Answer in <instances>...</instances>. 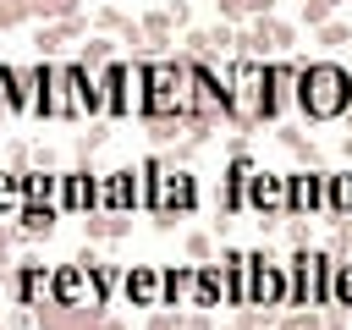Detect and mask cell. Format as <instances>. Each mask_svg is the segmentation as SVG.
Here are the masks:
<instances>
[{
	"label": "cell",
	"mask_w": 352,
	"mask_h": 330,
	"mask_svg": "<svg viewBox=\"0 0 352 330\" xmlns=\"http://www.w3.org/2000/svg\"><path fill=\"white\" fill-rule=\"evenodd\" d=\"M336 220H352V170H330V209Z\"/></svg>",
	"instance_id": "obj_23"
},
{
	"label": "cell",
	"mask_w": 352,
	"mask_h": 330,
	"mask_svg": "<svg viewBox=\"0 0 352 330\" xmlns=\"http://www.w3.org/2000/svg\"><path fill=\"white\" fill-rule=\"evenodd\" d=\"M341 0H302V22L308 28H319V22H330V11H336Z\"/></svg>",
	"instance_id": "obj_30"
},
{
	"label": "cell",
	"mask_w": 352,
	"mask_h": 330,
	"mask_svg": "<svg viewBox=\"0 0 352 330\" xmlns=\"http://www.w3.org/2000/svg\"><path fill=\"white\" fill-rule=\"evenodd\" d=\"M50 302L55 308H94V275H88V264H60L55 275H50Z\"/></svg>",
	"instance_id": "obj_14"
},
{
	"label": "cell",
	"mask_w": 352,
	"mask_h": 330,
	"mask_svg": "<svg viewBox=\"0 0 352 330\" xmlns=\"http://www.w3.org/2000/svg\"><path fill=\"white\" fill-rule=\"evenodd\" d=\"M94 209H99V176L60 170V214H94Z\"/></svg>",
	"instance_id": "obj_17"
},
{
	"label": "cell",
	"mask_w": 352,
	"mask_h": 330,
	"mask_svg": "<svg viewBox=\"0 0 352 330\" xmlns=\"http://www.w3.org/2000/svg\"><path fill=\"white\" fill-rule=\"evenodd\" d=\"M16 236H22V231H6V226H0V264H6V253H11V242H16Z\"/></svg>",
	"instance_id": "obj_37"
},
{
	"label": "cell",
	"mask_w": 352,
	"mask_h": 330,
	"mask_svg": "<svg viewBox=\"0 0 352 330\" xmlns=\"http://www.w3.org/2000/svg\"><path fill=\"white\" fill-rule=\"evenodd\" d=\"M330 209V170L319 165H302L286 176V214L292 220H308V214H324Z\"/></svg>",
	"instance_id": "obj_7"
},
{
	"label": "cell",
	"mask_w": 352,
	"mask_h": 330,
	"mask_svg": "<svg viewBox=\"0 0 352 330\" xmlns=\"http://www.w3.org/2000/svg\"><path fill=\"white\" fill-rule=\"evenodd\" d=\"M143 182H148V209L154 214H187V209H198V176L192 170H182L176 160H160V154H148L143 160Z\"/></svg>",
	"instance_id": "obj_3"
},
{
	"label": "cell",
	"mask_w": 352,
	"mask_h": 330,
	"mask_svg": "<svg viewBox=\"0 0 352 330\" xmlns=\"http://www.w3.org/2000/svg\"><path fill=\"white\" fill-rule=\"evenodd\" d=\"M226 82H231V121H258V99H264V60L258 55H236L231 60V72H226Z\"/></svg>",
	"instance_id": "obj_6"
},
{
	"label": "cell",
	"mask_w": 352,
	"mask_h": 330,
	"mask_svg": "<svg viewBox=\"0 0 352 330\" xmlns=\"http://www.w3.org/2000/svg\"><path fill=\"white\" fill-rule=\"evenodd\" d=\"M253 154L248 143H231V165L220 176V214H248V176H253Z\"/></svg>",
	"instance_id": "obj_12"
},
{
	"label": "cell",
	"mask_w": 352,
	"mask_h": 330,
	"mask_svg": "<svg viewBox=\"0 0 352 330\" xmlns=\"http://www.w3.org/2000/svg\"><path fill=\"white\" fill-rule=\"evenodd\" d=\"M44 297H50V275H44V264L28 258V264L16 270V302H22V308H38Z\"/></svg>",
	"instance_id": "obj_20"
},
{
	"label": "cell",
	"mask_w": 352,
	"mask_h": 330,
	"mask_svg": "<svg viewBox=\"0 0 352 330\" xmlns=\"http://www.w3.org/2000/svg\"><path fill=\"white\" fill-rule=\"evenodd\" d=\"M280 143H286V148H292V154H297L302 165H319V148H314V143H302L297 132H280Z\"/></svg>",
	"instance_id": "obj_31"
},
{
	"label": "cell",
	"mask_w": 352,
	"mask_h": 330,
	"mask_svg": "<svg viewBox=\"0 0 352 330\" xmlns=\"http://www.w3.org/2000/svg\"><path fill=\"white\" fill-rule=\"evenodd\" d=\"M138 28H143V38H148V44H170V28H176V16H170V11H148Z\"/></svg>",
	"instance_id": "obj_26"
},
{
	"label": "cell",
	"mask_w": 352,
	"mask_h": 330,
	"mask_svg": "<svg viewBox=\"0 0 352 330\" xmlns=\"http://www.w3.org/2000/svg\"><path fill=\"white\" fill-rule=\"evenodd\" d=\"M121 297H126V308H160L165 302V270L160 264H132L121 275Z\"/></svg>",
	"instance_id": "obj_15"
},
{
	"label": "cell",
	"mask_w": 352,
	"mask_h": 330,
	"mask_svg": "<svg viewBox=\"0 0 352 330\" xmlns=\"http://www.w3.org/2000/svg\"><path fill=\"white\" fill-rule=\"evenodd\" d=\"M148 330H182V319H176V314H165V308H154V319H148Z\"/></svg>",
	"instance_id": "obj_36"
},
{
	"label": "cell",
	"mask_w": 352,
	"mask_h": 330,
	"mask_svg": "<svg viewBox=\"0 0 352 330\" xmlns=\"http://www.w3.org/2000/svg\"><path fill=\"white\" fill-rule=\"evenodd\" d=\"M82 231H88L94 242H116V236H126V220H121V214H104V220H82Z\"/></svg>",
	"instance_id": "obj_27"
},
{
	"label": "cell",
	"mask_w": 352,
	"mask_h": 330,
	"mask_svg": "<svg viewBox=\"0 0 352 330\" xmlns=\"http://www.w3.org/2000/svg\"><path fill=\"white\" fill-rule=\"evenodd\" d=\"M22 209V170H0V214Z\"/></svg>",
	"instance_id": "obj_28"
},
{
	"label": "cell",
	"mask_w": 352,
	"mask_h": 330,
	"mask_svg": "<svg viewBox=\"0 0 352 330\" xmlns=\"http://www.w3.org/2000/svg\"><path fill=\"white\" fill-rule=\"evenodd\" d=\"M88 275H94V308H104V302H110V292L121 286V270H116V264H94Z\"/></svg>",
	"instance_id": "obj_25"
},
{
	"label": "cell",
	"mask_w": 352,
	"mask_h": 330,
	"mask_svg": "<svg viewBox=\"0 0 352 330\" xmlns=\"http://www.w3.org/2000/svg\"><path fill=\"white\" fill-rule=\"evenodd\" d=\"M297 110L308 121H341L352 110V72L341 60H302L297 66Z\"/></svg>",
	"instance_id": "obj_2"
},
{
	"label": "cell",
	"mask_w": 352,
	"mask_h": 330,
	"mask_svg": "<svg viewBox=\"0 0 352 330\" xmlns=\"http://www.w3.org/2000/svg\"><path fill=\"white\" fill-rule=\"evenodd\" d=\"M297 66L302 60H264V99H258V121H280L286 104H297Z\"/></svg>",
	"instance_id": "obj_11"
},
{
	"label": "cell",
	"mask_w": 352,
	"mask_h": 330,
	"mask_svg": "<svg viewBox=\"0 0 352 330\" xmlns=\"http://www.w3.org/2000/svg\"><path fill=\"white\" fill-rule=\"evenodd\" d=\"M165 270V302L160 308H182L187 297H192V275H198V264H160Z\"/></svg>",
	"instance_id": "obj_22"
},
{
	"label": "cell",
	"mask_w": 352,
	"mask_h": 330,
	"mask_svg": "<svg viewBox=\"0 0 352 330\" xmlns=\"http://www.w3.org/2000/svg\"><path fill=\"white\" fill-rule=\"evenodd\" d=\"M275 330H324V324H319V319H314V314L302 308V314H292V319H280Z\"/></svg>",
	"instance_id": "obj_34"
},
{
	"label": "cell",
	"mask_w": 352,
	"mask_h": 330,
	"mask_svg": "<svg viewBox=\"0 0 352 330\" xmlns=\"http://www.w3.org/2000/svg\"><path fill=\"white\" fill-rule=\"evenodd\" d=\"M60 88H66V116H104V88L94 66L60 60Z\"/></svg>",
	"instance_id": "obj_9"
},
{
	"label": "cell",
	"mask_w": 352,
	"mask_h": 330,
	"mask_svg": "<svg viewBox=\"0 0 352 330\" xmlns=\"http://www.w3.org/2000/svg\"><path fill=\"white\" fill-rule=\"evenodd\" d=\"M22 204H60V176H50L44 165L22 170Z\"/></svg>",
	"instance_id": "obj_21"
},
{
	"label": "cell",
	"mask_w": 352,
	"mask_h": 330,
	"mask_svg": "<svg viewBox=\"0 0 352 330\" xmlns=\"http://www.w3.org/2000/svg\"><path fill=\"white\" fill-rule=\"evenodd\" d=\"M143 66V116L148 121H198V88H192V60H138Z\"/></svg>",
	"instance_id": "obj_1"
},
{
	"label": "cell",
	"mask_w": 352,
	"mask_h": 330,
	"mask_svg": "<svg viewBox=\"0 0 352 330\" xmlns=\"http://www.w3.org/2000/svg\"><path fill=\"white\" fill-rule=\"evenodd\" d=\"M209 253H214V242H209L204 231H192V236H187V258H198V264H204Z\"/></svg>",
	"instance_id": "obj_33"
},
{
	"label": "cell",
	"mask_w": 352,
	"mask_h": 330,
	"mask_svg": "<svg viewBox=\"0 0 352 330\" xmlns=\"http://www.w3.org/2000/svg\"><path fill=\"white\" fill-rule=\"evenodd\" d=\"M192 302H198V308H220V302H226V270H220V264H198V275H192Z\"/></svg>",
	"instance_id": "obj_18"
},
{
	"label": "cell",
	"mask_w": 352,
	"mask_h": 330,
	"mask_svg": "<svg viewBox=\"0 0 352 330\" xmlns=\"http://www.w3.org/2000/svg\"><path fill=\"white\" fill-rule=\"evenodd\" d=\"M330 308H346V314H352V258H336V275H330Z\"/></svg>",
	"instance_id": "obj_24"
},
{
	"label": "cell",
	"mask_w": 352,
	"mask_h": 330,
	"mask_svg": "<svg viewBox=\"0 0 352 330\" xmlns=\"http://www.w3.org/2000/svg\"><path fill=\"white\" fill-rule=\"evenodd\" d=\"M242 264H248L242 248H220V270H242Z\"/></svg>",
	"instance_id": "obj_35"
},
{
	"label": "cell",
	"mask_w": 352,
	"mask_h": 330,
	"mask_svg": "<svg viewBox=\"0 0 352 330\" xmlns=\"http://www.w3.org/2000/svg\"><path fill=\"white\" fill-rule=\"evenodd\" d=\"M248 270H253V302L248 308H286V292H292L286 264H275V253L258 248V253H248Z\"/></svg>",
	"instance_id": "obj_10"
},
{
	"label": "cell",
	"mask_w": 352,
	"mask_h": 330,
	"mask_svg": "<svg viewBox=\"0 0 352 330\" xmlns=\"http://www.w3.org/2000/svg\"><path fill=\"white\" fill-rule=\"evenodd\" d=\"M248 214H264L258 226H275V214H286V176L280 170H253L248 176Z\"/></svg>",
	"instance_id": "obj_13"
},
{
	"label": "cell",
	"mask_w": 352,
	"mask_h": 330,
	"mask_svg": "<svg viewBox=\"0 0 352 330\" xmlns=\"http://www.w3.org/2000/svg\"><path fill=\"white\" fill-rule=\"evenodd\" d=\"M28 82H33V116H66V88H60V66L55 60L28 66Z\"/></svg>",
	"instance_id": "obj_16"
},
{
	"label": "cell",
	"mask_w": 352,
	"mask_h": 330,
	"mask_svg": "<svg viewBox=\"0 0 352 330\" xmlns=\"http://www.w3.org/2000/svg\"><path fill=\"white\" fill-rule=\"evenodd\" d=\"M99 88H104V116H116V121L143 116V66L110 60V66H99Z\"/></svg>",
	"instance_id": "obj_5"
},
{
	"label": "cell",
	"mask_w": 352,
	"mask_h": 330,
	"mask_svg": "<svg viewBox=\"0 0 352 330\" xmlns=\"http://www.w3.org/2000/svg\"><path fill=\"white\" fill-rule=\"evenodd\" d=\"M77 60H82V66H110V60H116V44H110V38H88Z\"/></svg>",
	"instance_id": "obj_29"
},
{
	"label": "cell",
	"mask_w": 352,
	"mask_h": 330,
	"mask_svg": "<svg viewBox=\"0 0 352 330\" xmlns=\"http://www.w3.org/2000/svg\"><path fill=\"white\" fill-rule=\"evenodd\" d=\"M319 38H324V44H346L352 28H346V22H319Z\"/></svg>",
	"instance_id": "obj_32"
},
{
	"label": "cell",
	"mask_w": 352,
	"mask_h": 330,
	"mask_svg": "<svg viewBox=\"0 0 352 330\" xmlns=\"http://www.w3.org/2000/svg\"><path fill=\"white\" fill-rule=\"evenodd\" d=\"M55 220H60V204H22L16 209V231L22 236H50Z\"/></svg>",
	"instance_id": "obj_19"
},
{
	"label": "cell",
	"mask_w": 352,
	"mask_h": 330,
	"mask_svg": "<svg viewBox=\"0 0 352 330\" xmlns=\"http://www.w3.org/2000/svg\"><path fill=\"white\" fill-rule=\"evenodd\" d=\"M182 330H209V314H192V319H182Z\"/></svg>",
	"instance_id": "obj_38"
},
{
	"label": "cell",
	"mask_w": 352,
	"mask_h": 330,
	"mask_svg": "<svg viewBox=\"0 0 352 330\" xmlns=\"http://www.w3.org/2000/svg\"><path fill=\"white\" fill-rule=\"evenodd\" d=\"M292 292H286V308H330V275H336V253L324 248H297L292 264Z\"/></svg>",
	"instance_id": "obj_4"
},
{
	"label": "cell",
	"mask_w": 352,
	"mask_h": 330,
	"mask_svg": "<svg viewBox=\"0 0 352 330\" xmlns=\"http://www.w3.org/2000/svg\"><path fill=\"white\" fill-rule=\"evenodd\" d=\"M143 198H148L143 165H121V170H104L99 176V214H132Z\"/></svg>",
	"instance_id": "obj_8"
}]
</instances>
